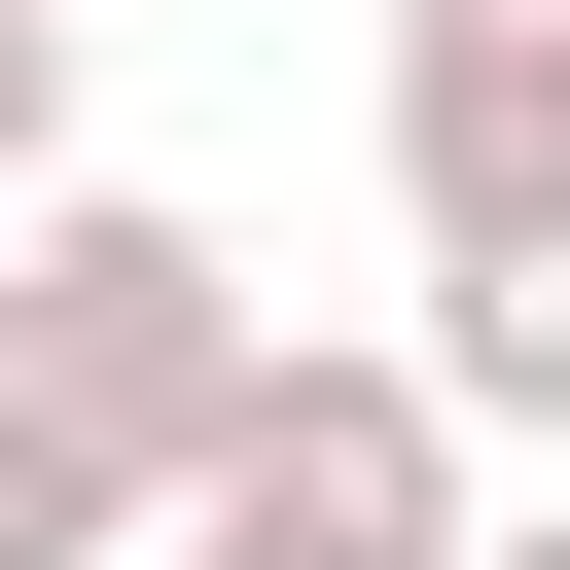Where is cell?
<instances>
[{
	"label": "cell",
	"instance_id": "6da1fadb",
	"mask_svg": "<svg viewBox=\"0 0 570 570\" xmlns=\"http://www.w3.org/2000/svg\"><path fill=\"white\" fill-rule=\"evenodd\" d=\"M249 249L214 214H142V178H36L0 214V570H142L178 534V463L249 428Z\"/></svg>",
	"mask_w": 570,
	"mask_h": 570
},
{
	"label": "cell",
	"instance_id": "7a4b0ae2",
	"mask_svg": "<svg viewBox=\"0 0 570 570\" xmlns=\"http://www.w3.org/2000/svg\"><path fill=\"white\" fill-rule=\"evenodd\" d=\"M499 428H463V356H249V428L178 463V534L142 570H463L499 499H463Z\"/></svg>",
	"mask_w": 570,
	"mask_h": 570
},
{
	"label": "cell",
	"instance_id": "3957f363",
	"mask_svg": "<svg viewBox=\"0 0 570 570\" xmlns=\"http://www.w3.org/2000/svg\"><path fill=\"white\" fill-rule=\"evenodd\" d=\"M392 214L428 249H534L570 214V0H392Z\"/></svg>",
	"mask_w": 570,
	"mask_h": 570
},
{
	"label": "cell",
	"instance_id": "277c9868",
	"mask_svg": "<svg viewBox=\"0 0 570 570\" xmlns=\"http://www.w3.org/2000/svg\"><path fill=\"white\" fill-rule=\"evenodd\" d=\"M428 356H463L499 463H570V214H534V249H428Z\"/></svg>",
	"mask_w": 570,
	"mask_h": 570
},
{
	"label": "cell",
	"instance_id": "5b68a950",
	"mask_svg": "<svg viewBox=\"0 0 570 570\" xmlns=\"http://www.w3.org/2000/svg\"><path fill=\"white\" fill-rule=\"evenodd\" d=\"M71 71H107V0H0V214L71 178Z\"/></svg>",
	"mask_w": 570,
	"mask_h": 570
},
{
	"label": "cell",
	"instance_id": "8992f818",
	"mask_svg": "<svg viewBox=\"0 0 570 570\" xmlns=\"http://www.w3.org/2000/svg\"><path fill=\"white\" fill-rule=\"evenodd\" d=\"M463 570H570V499H499V534H463Z\"/></svg>",
	"mask_w": 570,
	"mask_h": 570
}]
</instances>
